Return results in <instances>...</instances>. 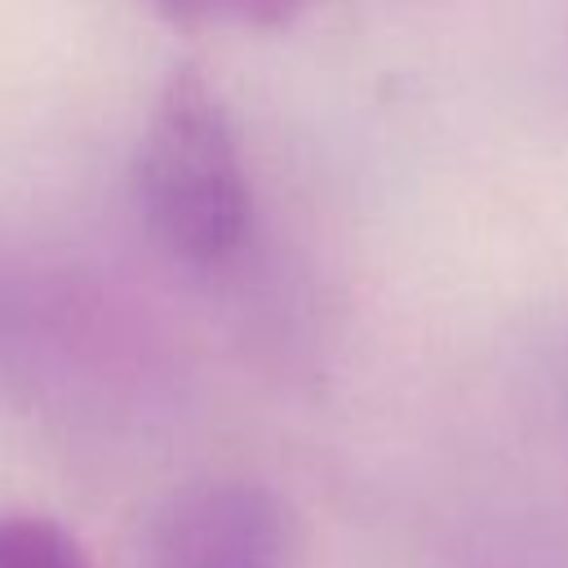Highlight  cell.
I'll return each mask as SVG.
<instances>
[{
	"mask_svg": "<svg viewBox=\"0 0 568 568\" xmlns=\"http://www.w3.org/2000/svg\"><path fill=\"white\" fill-rule=\"evenodd\" d=\"M133 204L155 248L200 275L231 271L253 240V182L240 133L195 67L173 71L146 111Z\"/></svg>",
	"mask_w": 568,
	"mask_h": 568,
	"instance_id": "cell-1",
	"label": "cell"
},
{
	"mask_svg": "<svg viewBox=\"0 0 568 568\" xmlns=\"http://www.w3.org/2000/svg\"><path fill=\"white\" fill-rule=\"evenodd\" d=\"M146 568H297L293 515L262 479H186L151 515Z\"/></svg>",
	"mask_w": 568,
	"mask_h": 568,
	"instance_id": "cell-2",
	"label": "cell"
},
{
	"mask_svg": "<svg viewBox=\"0 0 568 568\" xmlns=\"http://www.w3.org/2000/svg\"><path fill=\"white\" fill-rule=\"evenodd\" d=\"M0 568H93V564L58 519L36 510H0Z\"/></svg>",
	"mask_w": 568,
	"mask_h": 568,
	"instance_id": "cell-3",
	"label": "cell"
},
{
	"mask_svg": "<svg viewBox=\"0 0 568 568\" xmlns=\"http://www.w3.org/2000/svg\"><path fill=\"white\" fill-rule=\"evenodd\" d=\"M160 18L204 31H280L297 22L311 0H142Z\"/></svg>",
	"mask_w": 568,
	"mask_h": 568,
	"instance_id": "cell-4",
	"label": "cell"
},
{
	"mask_svg": "<svg viewBox=\"0 0 568 568\" xmlns=\"http://www.w3.org/2000/svg\"><path fill=\"white\" fill-rule=\"evenodd\" d=\"M564 390H568V368H564Z\"/></svg>",
	"mask_w": 568,
	"mask_h": 568,
	"instance_id": "cell-5",
	"label": "cell"
}]
</instances>
